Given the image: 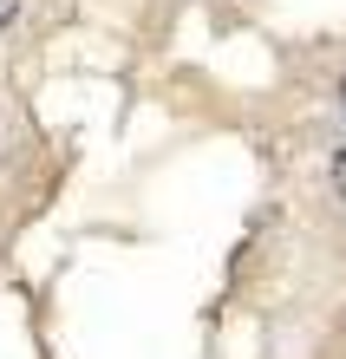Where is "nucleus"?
<instances>
[{
	"instance_id": "nucleus-3",
	"label": "nucleus",
	"mask_w": 346,
	"mask_h": 359,
	"mask_svg": "<svg viewBox=\"0 0 346 359\" xmlns=\"http://www.w3.org/2000/svg\"><path fill=\"white\" fill-rule=\"evenodd\" d=\"M340 104H346V79H340Z\"/></svg>"
},
{
	"instance_id": "nucleus-2",
	"label": "nucleus",
	"mask_w": 346,
	"mask_h": 359,
	"mask_svg": "<svg viewBox=\"0 0 346 359\" xmlns=\"http://www.w3.org/2000/svg\"><path fill=\"white\" fill-rule=\"evenodd\" d=\"M13 13H20V0H0V27H13Z\"/></svg>"
},
{
	"instance_id": "nucleus-1",
	"label": "nucleus",
	"mask_w": 346,
	"mask_h": 359,
	"mask_svg": "<svg viewBox=\"0 0 346 359\" xmlns=\"http://www.w3.org/2000/svg\"><path fill=\"white\" fill-rule=\"evenodd\" d=\"M327 177H333V196L346 203V144H340V151H333V163H327Z\"/></svg>"
}]
</instances>
